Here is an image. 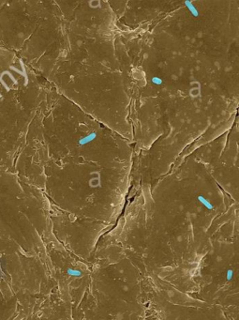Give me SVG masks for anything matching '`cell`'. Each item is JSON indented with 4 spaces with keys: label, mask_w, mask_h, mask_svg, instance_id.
<instances>
[{
    "label": "cell",
    "mask_w": 239,
    "mask_h": 320,
    "mask_svg": "<svg viewBox=\"0 0 239 320\" xmlns=\"http://www.w3.org/2000/svg\"><path fill=\"white\" fill-rule=\"evenodd\" d=\"M68 274L71 275V276H76V277H80L82 275V272L80 270H68Z\"/></svg>",
    "instance_id": "1"
},
{
    "label": "cell",
    "mask_w": 239,
    "mask_h": 320,
    "mask_svg": "<svg viewBox=\"0 0 239 320\" xmlns=\"http://www.w3.org/2000/svg\"><path fill=\"white\" fill-rule=\"evenodd\" d=\"M199 199H200V201H201L202 203H203V204H204L206 206H207L208 209H212V205H211V204H209V203H208V202H207V201H206L205 198H203L202 196H200V197H199Z\"/></svg>",
    "instance_id": "2"
},
{
    "label": "cell",
    "mask_w": 239,
    "mask_h": 320,
    "mask_svg": "<svg viewBox=\"0 0 239 320\" xmlns=\"http://www.w3.org/2000/svg\"><path fill=\"white\" fill-rule=\"evenodd\" d=\"M232 278H233V270H229L227 271V280L230 281V280H232Z\"/></svg>",
    "instance_id": "3"
}]
</instances>
